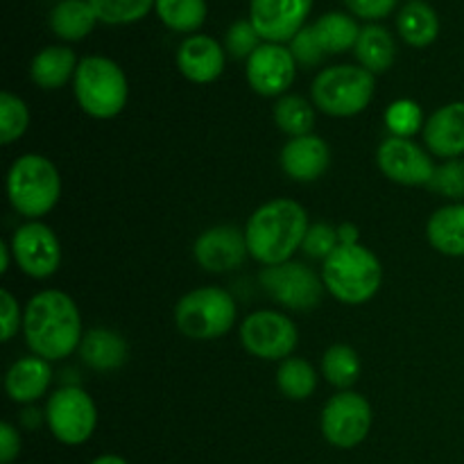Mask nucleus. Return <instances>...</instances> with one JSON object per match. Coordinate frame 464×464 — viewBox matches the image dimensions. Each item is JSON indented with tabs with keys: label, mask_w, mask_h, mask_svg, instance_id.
<instances>
[{
	"label": "nucleus",
	"mask_w": 464,
	"mask_h": 464,
	"mask_svg": "<svg viewBox=\"0 0 464 464\" xmlns=\"http://www.w3.org/2000/svg\"><path fill=\"white\" fill-rule=\"evenodd\" d=\"M30 125V109L12 91L0 93V143L12 145L21 139Z\"/></svg>",
	"instance_id": "obj_33"
},
{
	"label": "nucleus",
	"mask_w": 464,
	"mask_h": 464,
	"mask_svg": "<svg viewBox=\"0 0 464 464\" xmlns=\"http://www.w3.org/2000/svg\"><path fill=\"white\" fill-rule=\"evenodd\" d=\"M344 5L353 16L365 18V21H379L394 12L399 0H344Z\"/></svg>",
	"instance_id": "obj_40"
},
{
	"label": "nucleus",
	"mask_w": 464,
	"mask_h": 464,
	"mask_svg": "<svg viewBox=\"0 0 464 464\" xmlns=\"http://www.w3.org/2000/svg\"><path fill=\"white\" fill-rule=\"evenodd\" d=\"M21 453V435L9 421L0 424V464H12Z\"/></svg>",
	"instance_id": "obj_41"
},
{
	"label": "nucleus",
	"mask_w": 464,
	"mask_h": 464,
	"mask_svg": "<svg viewBox=\"0 0 464 464\" xmlns=\"http://www.w3.org/2000/svg\"><path fill=\"white\" fill-rule=\"evenodd\" d=\"M313 9V0H252L249 21L266 44L293 41Z\"/></svg>",
	"instance_id": "obj_15"
},
{
	"label": "nucleus",
	"mask_w": 464,
	"mask_h": 464,
	"mask_svg": "<svg viewBox=\"0 0 464 464\" xmlns=\"http://www.w3.org/2000/svg\"><path fill=\"white\" fill-rule=\"evenodd\" d=\"M424 143L440 159H460L464 154V102L440 107L424 125Z\"/></svg>",
	"instance_id": "obj_19"
},
{
	"label": "nucleus",
	"mask_w": 464,
	"mask_h": 464,
	"mask_svg": "<svg viewBox=\"0 0 464 464\" xmlns=\"http://www.w3.org/2000/svg\"><path fill=\"white\" fill-rule=\"evenodd\" d=\"M240 343L254 358L285 361L297 349L299 331L285 313L263 308L245 317L240 324Z\"/></svg>",
	"instance_id": "obj_10"
},
{
	"label": "nucleus",
	"mask_w": 464,
	"mask_h": 464,
	"mask_svg": "<svg viewBox=\"0 0 464 464\" xmlns=\"http://www.w3.org/2000/svg\"><path fill=\"white\" fill-rule=\"evenodd\" d=\"M27 349L44 361H63L80 349L84 331L75 299L63 290H41L23 311Z\"/></svg>",
	"instance_id": "obj_1"
},
{
	"label": "nucleus",
	"mask_w": 464,
	"mask_h": 464,
	"mask_svg": "<svg viewBox=\"0 0 464 464\" xmlns=\"http://www.w3.org/2000/svg\"><path fill=\"white\" fill-rule=\"evenodd\" d=\"M89 464H130L122 456H116V453H107V456H100L95 460H91Z\"/></svg>",
	"instance_id": "obj_44"
},
{
	"label": "nucleus",
	"mask_w": 464,
	"mask_h": 464,
	"mask_svg": "<svg viewBox=\"0 0 464 464\" xmlns=\"http://www.w3.org/2000/svg\"><path fill=\"white\" fill-rule=\"evenodd\" d=\"M154 12L172 32L193 34L207 21V0H154Z\"/></svg>",
	"instance_id": "obj_29"
},
{
	"label": "nucleus",
	"mask_w": 464,
	"mask_h": 464,
	"mask_svg": "<svg viewBox=\"0 0 464 464\" xmlns=\"http://www.w3.org/2000/svg\"><path fill=\"white\" fill-rule=\"evenodd\" d=\"M353 54H356L358 66L370 71L372 75H383L392 68L394 59H397V44H394V36L390 34L388 27L372 23L361 30Z\"/></svg>",
	"instance_id": "obj_24"
},
{
	"label": "nucleus",
	"mask_w": 464,
	"mask_h": 464,
	"mask_svg": "<svg viewBox=\"0 0 464 464\" xmlns=\"http://www.w3.org/2000/svg\"><path fill=\"white\" fill-rule=\"evenodd\" d=\"M279 163L281 170L293 181L311 184V181H317L329 170L331 150L322 136H297V139H290L284 145V150L279 154Z\"/></svg>",
	"instance_id": "obj_18"
},
{
	"label": "nucleus",
	"mask_w": 464,
	"mask_h": 464,
	"mask_svg": "<svg viewBox=\"0 0 464 464\" xmlns=\"http://www.w3.org/2000/svg\"><path fill=\"white\" fill-rule=\"evenodd\" d=\"M397 27L401 39L412 48H426L440 34L438 12L426 0H408L397 16Z\"/></svg>",
	"instance_id": "obj_25"
},
{
	"label": "nucleus",
	"mask_w": 464,
	"mask_h": 464,
	"mask_svg": "<svg viewBox=\"0 0 464 464\" xmlns=\"http://www.w3.org/2000/svg\"><path fill=\"white\" fill-rule=\"evenodd\" d=\"M48 23L62 41H82L93 32L98 16L89 0H62L53 7Z\"/></svg>",
	"instance_id": "obj_26"
},
{
	"label": "nucleus",
	"mask_w": 464,
	"mask_h": 464,
	"mask_svg": "<svg viewBox=\"0 0 464 464\" xmlns=\"http://www.w3.org/2000/svg\"><path fill=\"white\" fill-rule=\"evenodd\" d=\"M308 227L306 208L295 199L276 198L261 204L245 225L249 256L266 267L293 261V254L302 249Z\"/></svg>",
	"instance_id": "obj_2"
},
{
	"label": "nucleus",
	"mask_w": 464,
	"mask_h": 464,
	"mask_svg": "<svg viewBox=\"0 0 464 464\" xmlns=\"http://www.w3.org/2000/svg\"><path fill=\"white\" fill-rule=\"evenodd\" d=\"M100 23L107 25H127L136 23L154 9V0H89Z\"/></svg>",
	"instance_id": "obj_32"
},
{
	"label": "nucleus",
	"mask_w": 464,
	"mask_h": 464,
	"mask_svg": "<svg viewBox=\"0 0 464 464\" xmlns=\"http://www.w3.org/2000/svg\"><path fill=\"white\" fill-rule=\"evenodd\" d=\"M376 163L390 181L399 186H429L435 163L412 139L388 136L376 150Z\"/></svg>",
	"instance_id": "obj_13"
},
{
	"label": "nucleus",
	"mask_w": 464,
	"mask_h": 464,
	"mask_svg": "<svg viewBox=\"0 0 464 464\" xmlns=\"http://www.w3.org/2000/svg\"><path fill=\"white\" fill-rule=\"evenodd\" d=\"M338 238L340 245H358L361 243V234H358V227L352 222H344L338 227Z\"/></svg>",
	"instance_id": "obj_42"
},
{
	"label": "nucleus",
	"mask_w": 464,
	"mask_h": 464,
	"mask_svg": "<svg viewBox=\"0 0 464 464\" xmlns=\"http://www.w3.org/2000/svg\"><path fill=\"white\" fill-rule=\"evenodd\" d=\"M245 75L254 93L281 98L293 86L297 62L284 44H261L245 63Z\"/></svg>",
	"instance_id": "obj_14"
},
{
	"label": "nucleus",
	"mask_w": 464,
	"mask_h": 464,
	"mask_svg": "<svg viewBox=\"0 0 464 464\" xmlns=\"http://www.w3.org/2000/svg\"><path fill=\"white\" fill-rule=\"evenodd\" d=\"M322 374L334 388L349 390L361 376V356L349 344H331L322 356Z\"/></svg>",
	"instance_id": "obj_31"
},
{
	"label": "nucleus",
	"mask_w": 464,
	"mask_h": 464,
	"mask_svg": "<svg viewBox=\"0 0 464 464\" xmlns=\"http://www.w3.org/2000/svg\"><path fill=\"white\" fill-rule=\"evenodd\" d=\"M72 91L82 111L98 121L116 118L130 98V84L122 68L102 54L80 59Z\"/></svg>",
	"instance_id": "obj_5"
},
{
	"label": "nucleus",
	"mask_w": 464,
	"mask_h": 464,
	"mask_svg": "<svg viewBox=\"0 0 464 464\" xmlns=\"http://www.w3.org/2000/svg\"><path fill=\"white\" fill-rule=\"evenodd\" d=\"M276 388L290 401H304L317 388V372L304 358L290 356L276 370Z\"/></svg>",
	"instance_id": "obj_30"
},
{
	"label": "nucleus",
	"mask_w": 464,
	"mask_h": 464,
	"mask_svg": "<svg viewBox=\"0 0 464 464\" xmlns=\"http://www.w3.org/2000/svg\"><path fill=\"white\" fill-rule=\"evenodd\" d=\"M340 238H338V227L326 225V222H317L311 225L306 231V238H304L302 252L306 256L317 258V261L324 263L331 254L338 249Z\"/></svg>",
	"instance_id": "obj_36"
},
{
	"label": "nucleus",
	"mask_w": 464,
	"mask_h": 464,
	"mask_svg": "<svg viewBox=\"0 0 464 464\" xmlns=\"http://www.w3.org/2000/svg\"><path fill=\"white\" fill-rule=\"evenodd\" d=\"M12 247H9V243H0V275H7L9 272V266H12Z\"/></svg>",
	"instance_id": "obj_43"
},
{
	"label": "nucleus",
	"mask_w": 464,
	"mask_h": 464,
	"mask_svg": "<svg viewBox=\"0 0 464 464\" xmlns=\"http://www.w3.org/2000/svg\"><path fill=\"white\" fill-rule=\"evenodd\" d=\"M258 284L266 290L267 297L297 313L315 311L324 299L326 290L322 275H315L306 263L299 261L263 267L258 275Z\"/></svg>",
	"instance_id": "obj_9"
},
{
	"label": "nucleus",
	"mask_w": 464,
	"mask_h": 464,
	"mask_svg": "<svg viewBox=\"0 0 464 464\" xmlns=\"http://www.w3.org/2000/svg\"><path fill=\"white\" fill-rule=\"evenodd\" d=\"M7 198L14 211L25 220H39L57 207L62 198V175L44 154L27 152L9 166Z\"/></svg>",
	"instance_id": "obj_4"
},
{
	"label": "nucleus",
	"mask_w": 464,
	"mask_h": 464,
	"mask_svg": "<svg viewBox=\"0 0 464 464\" xmlns=\"http://www.w3.org/2000/svg\"><path fill=\"white\" fill-rule=\"evenodd\" d=\"M376 80L353 63H338L317 72L311 86L313 104L334 118H352L365 111L374 98Z\"/></svg>",
	"instance_id": "obj_6"
},
{
	"label": "nucleus",
	"mask_w": 464,
	"mask_h": 464,
	"mask_svg": "<svg viewBox=\"0 0 464 464\" xmlns=\"http://www.w3.org/2000/svg\"><path fill=\"white\" fill-rule=\"evenodd\" d=\"M225 48L208 34H190L177 48V68L193 84H211L225 71Z\"/></svg>",
	"instance_id": "obj_17"
},
{
	"label": "nucleus",
	"mask_w": 464,
	"mask_h": 464,
	"mask_svg": "<svg viewBox=\"0 0 464 464\" xmlns=\"http://www.w3.org/2000/svg\"><path fill=\"white\" fill-rule=\"evenodd\" d=\"M193 256L195 263L211 275L236 270L249 256L245 229L240 231L234 225H218L202 231L193 245Z\"/></svg>",
	"instance_id": "obj_16"
},
{
	"label": "nucleus",
	"mask_w": 464,
	"mask_h": 464,
	"mask_svg": "<svg viewBox=\"0 0 464 464\" xmlns=\"http://www.w3.org/2000/svg\"><path fill=\"white\" fill-rule=\"evenodd\" d=\"M77 352L82 362L95 372L121 370L130 356L127 340L118 331L102 329V326L86 331Z\"/></svg>",
	"instance_id": "obj_21"
},
{
	"label": "nucleus",
	"mask_w": 464,
	"mask_h": 464,
	"mask_svg": "<svg viewBox=\"0 0 464 464\" xmlns=\"http://www.w3.org/2000/svg\"><path fill=\"white\" fill-rule=\"evenodd\" d=\"M322 281L338 302L361 306L381 290L383 266L362 243L338 245V249L322 263Z\"/></svg>",
	"instance_id": "obj_3"
},
{
	"label": "nucleus",
	"mask_w": 464,
	"mask_h": 464,
	"mask_svg": "<svg viewBox=\"0 0 464 464\" xmlns=\"http://www.w3.org/2000/svg\"><path fill=\"white\" fill-rule=\"evenodd\" d=\"M261 36L258 32L254 30L252 21H236L231 23L229 30L225 34V48L227 53L231 54L234 59H245L247 62L249 57L254 54V50L261 45Z\"/></svg>",
	"instance_id": "obj_37"
},
{
	"label": "nucleus",
	"mask_w": 464,
	"mask_h": 464,
	"mask_svg": "<svg viewBox=\"0 0 464 464\" xmlns=\"http://www.w3.org/2000/svg\"><path fill=\"white\" fill-rule=\"evenodd\" d=\"M238 317L231 293L218 285H204L186 293L175 306V324L190 340H218L229 334Z\"/></svg>",
	"instance_id": "obj_7"
},
{
	"label": "nucleus",
	"mask_w": 464,
	"mask_h": 464,
	"mask_svg": "<svg viewBox=\"0 0 464 464\" xmlns=\"http://www.w3.org/2000/svg\"><path fill=\"white\" fill-rule=\"evenodd\" d=\"M322 435L335 449H356L370 435L372 406L362 394L343 390L322 408Z\"/></svg>",
	"instance_id": "obj_11"
},
{
	"label": "nucleus",
	"mask_w": 464,
	"mask_h": 464,
	"mask_svg": "<svg viewBox=\"0 0 464 464\" xmlns=\"http://www.w3.org/2000/svg\"><path fill=\"white\" fill-rule=\"evenodd\" d=\"M424 116L415 100H394L388 109H385V127H388L390 136H399V139H412L420 130H424Z\"/></svg>",
	"instance_id": "obj_34"
},
{
	"label": "nucleus",
	"mask_w": 464,
	"mask_h": 464,
	"mask_svg": "<svg viewBox=\"0 0 464 464\" xmlns=\"http://www.w3.org/2000/svg\"><path fill=\"white\" fill-rule=\"evenodd\" d=\"M9 247L18 270L30 279H50L62 266V245L57 234L39 220H27L18 227Z\"/></svg>",
	"instance_id": "obj_12"
},
{
	"label": "nucleus",
	"mask_w": 464,
	"mask_h": 464,
	"mask_svg": "<svg viewBox=\"0 0 464 464\" xmlns=\"http://www.w3.org/2000/svg\"><path fill=\"white\" fill-rule=\"evenodd\" d=\"M442 198L462 202L464 199V159H449L435 168L430 184L426 186Z\"/></svg>",
	"instance_id": "obj_35"
},
{
	"label": "nucleus",
	"mask_w": 464,
	"mask_h": 464,
	"mask_svg": "<svg viewBox=\"0 0 464 464\" xmlns=\"http://www.w3.org/2000/svg\"><path fill=\"white\" fill-rule=\"evenodd\" d=\"M44 420L57 442L66 447H82L89 442L98 426V408L80 385L54 390L45 403Z\"/></svg>",
	"instance_id": "obj_8"
},
{
	"label": "nucleus",
	"mask_w": 464,
	"mask_h": 464,
	"mask_svg": "<svg viewBox=\"0 0 464 464\" xmlns=\"http://www.w3.org/2000/svg\"><path fill=\"white\" fill-rule=\"evenodd\" d=\"M53 383V367L39 356H25L12 362L5 374V392L18 406H32L45 397Z\"/></svg>",
	"instance_id": "obj_20"
},
{
	"label": "nucleus",
	"mask_w": 464,
	"mask_h": 464,
	"mask_svg": "<svg viewBox=\"0 0 464 464\" xmlns=\"http://www.w3.org/2000/svg\"><path fill=\"white\" fill-rule=\"evenodd\" d=\"M290 53H293L295 62H297L299 66H306V68L320 66L326 57L324 48H322L320 41H317L313 25L302 27V30L295 34V39L290 41Z\"/></svg>",
	"instance_id": "obj_38"
},
{
	"label": "nucleus",
	"mask_w": 464,
	"mask_h": 464,
	"mask_svg": "<svg viewBox=\"0 0 464 464\" xmlns=\"http://www.w3.org/2000/svg\"><path fill=\"white\" fill-rule=\"evenodd\" d=\"M313 30H315L317 41H320L326 54H340L344 50L356 48L362 27L349 14L329 12L313 23Z\"/></svg>",
	"instance_id": "obj_27"
},
{
	"label": "nucleus",
	"mask_w": 464,
	"mask_h": 464,
	"mask_svg": "<svg viewBox=\"0 0 464 464\" xmlns=\"http://www.w3.org/2000/svg\"><path fill=\"white\" fill-rule=\"evenodd\" d=\"M80 62L68 45H48L30 62V80L44 91H54L75 80Z\"/></svg>",
	"instance_id": "obj_22"
},
{
	"label": "nucleus",
	"mask_w": 464,
	"mask_h": 464,
	"mask_svg": "<svg viewBox=\"0 0 464 464\" xmlns=\"http://www.w3.org/2000/svg\"><path fill=\"white\" fill-rule=\"evenodd\" d=\"M23 331V313L18 299L7 288L0 290V338L9 343L14 335Z\"/></svg>",
	"instance_id": "obj_39"
},
{
	"label": "nucleus",
	"mask_w": 464,
	"mask_h": 464,
	"mask_svg": "<svg viewBox=\"0 0 464 464\" xmlns=\"http://www.w3.org/2000/svg\"><path fill=\"white\" fill-rule=\"evenodd\" d=\"M272 116H275L276 127H279L284 134H288L290 139H297V136L313 134V125H315V104H311L306 98H302V95L285 93L276 100Z\"/></svg>",
	"instance_id": "obj_28"
},
{
	"label": "nucleus",
	"mask_w": 464,
	"mask_h": 464,
	"mask_svg": "<svg viewBox=\"0 0 464 464\" xmlns=\"http://www.w3.org/2000/svg\"><path fill=\"white\" fill-rule=\"evenodd\" d=\"M426 238L444 256H464V202L438 208L426 222Z\"/></svg>",
	"instance_id": "obj_23"
}]
</instances>
